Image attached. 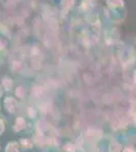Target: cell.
Segmentation results:
<instances>
[{
	"mask_svg": "<svg viewBox=\"0 0 136 152\" xmlns=\"http://www.w3.org/2000/svg\"><path fill=\"white\" fill-rule=\"evenodd\" d=\"M107 5L111 9H119L124 7L123 0H107Z\"/></svg>",
	"mask_w": 136,
	"mask_h": 152,
	"instance_id": "1",
	"label": "cell"
}]
</instances>
